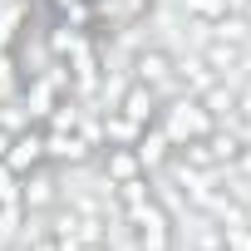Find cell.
<instances>
[{"label":"cell","instance_id":"2","mask_svg":"<svg viewBox=\"0 0 251 251\" xmlns=\"http://www.w3.org/2000/svg\"><path fill=\"white\" fill-rule=\"evenodd\" d=\"M128 79H133V84H148L158 99H173V94H177L173 54H168L163 45H143V50H133V59H128Z\"/></svg>","mask_w":251,"mask_h":251},{"label":"cell","instance_id":"9","mask_svg":"<svg viewBox=\"0 0 251 251\" xmlns=\"http://www.w3.org/2000/svg\"><path fill=\"white\" fill-rule=\"evenodd\" d=\"M133 153H138V163H143V173H158L168 158H173V138L163 133V123L153 118L148 128L138 133V143H133Z\"/></svg>","mask_w":251,"mask_h":251},{"label":"cell","instance_id":"8","mask_svg":"<svg viewBox=\"0 0 251 251\" xmlns=\"http://www.w3.org/2000/svg\"><path fill=\"white\" fill-rule=\"evenodd\" d=\"M158 108H163V99H158L148 84H133V79H128V89H123V99H118V113L133 118L138 128H148V123L158 118Z\"/></svg>","mask_w":251,"mask_h":251},{"label":"cell","instance_id":"10","mask_svg":"<svg viewBox=\"0 0 251 251\" xmlns=\"http://www.w3.org/2000/svg\"><path fill=\"white\" fill-rule=\"evenodd\" d=\"M99 168H103V187H108V192H113L118 182H128V177L143 173V163H138L133 148H108V153L99 158Z\"/></svg>","mask_w":251,"mask_h":251},{"label":"cell","instance_id":"7","mask_svg":"<svg viewBox=\"0 0 251 251\" xmlns=\"http://www.w3.org/2000/svg\"><path fill=\"white\" fill-rule=\"evenodd\" d=\"M173 79H177V94H192V99L217 84V74L207 69L202 54H173Z\"/></svg>","mask_w":251,"mask_h":251},{"label":"cell","instance_id":"12","mask_svg":"<svg viewBox=\"0 0 251 251\" xmlns=\"http://www.w3.org/2000/svg\"><path fill=\"white\" fill-rule=\"evenodd\" d=\"M138 133H143V128H138L133 118H123L118 108H113V113H103V143H108V148H133V143H138Z\"/></svg>","mask_w":251,"mask_h":251},{"label":"cell","instance_id":"6","mask_svg":"<svg viewBox=\"0 0 251 251\" xmlns=\"http://www.w3.org/2000/svg\"><path fill=\"white\" fill-rule=\"evenodd\" d=\"M5 163H10V173H30V168H40L45 163V128H20L15 138H10V153H5Z\"/></svg>","mask_w":251,"mask_h":251},{"label":"cell","instance_id":"14","mask_svg":"<svg viewBox=\"0 0 251 251\" xmlns=\"http://www.w3.org/2000/svg\"><path fill=\"white\" fill-rule=\"evenodd\" d=\"M177 5H182L187 20H197V30H207V25H217L226 15V0H177Z\"/></svg>","mask_w":251,"mask_h":251},{"label":"cell","instance_id":"16","mask_svg":"<svg viewBox=\"0 0 251 251\" xmlns=\"http://www.w3.org/2000/svg\"><path fill=\"white\" fill-rule=\"evenodd\" d=\"M20 197V173H10V163H0V202Z\"/></svg>","mask_w":251,"mask_h":251},{"label":"cell","instance_id":"18","mask_svg":"<svg viewBox=\"0 0 251 251\" xmlns=\"http://www.w3.org/2000/svg\"><path fill=\"white\" fill-rule=\"evenodd\" d=\"M20 128H5V123H0V163H5V153H10V138H15Z\"/></svg>","mask_w":251,"mask_h":251},{"label":"cell","instance_id":"11","mask_svg":"<svg viewBox=\"0 0 251 251\" xmlns=\"http://www.w3.org/2000/svg\"><path fill=\"white\" fill-rule=\"evenodd\" d=\"M197 103L212 113V123H226L231 113H236V84H226V79H217L212 89H202L197 94Z\"/></svg>","mask_w":251,"mask_h":251},{"label":"cell","instance_id":"19","mask_svg":"<svg viewBox=\"0 0 251 251\" xmlns=\"http://www.w3.org/2000/svg\"><path fill=\"white\" fill-rule=\"evenodd\" d=\"M79 251H113V246H108V241H84Z\"/></svg>","mask_w":251,"mask_h":251},{"label":"cell","instance_id":"3","mask_svg":"<svg viewBox=\"0 0 251 251\" xmlns=\"http://www.w3.org/2000/svg\"><path fill=\"white\" fill-rule=\"evenodd\" d=\"M99 153L79 138V128H45V163H69V168H84V163H94Z\"/></svg>","mask_w":251,"mask_h":251},{"label":"cell","instance_id":"15","mask_svg":"<svg viewBox=\"0 0 251 251\" xmlns=\"http://www.w3.org/2000/svg\"><path fill=\"white\" fill-rule=\"evenodd\" d=\"M226 231V251H251V222H241V226H222Z\"/></svg>","mask_w":251,"mask_h":251},{"label":"cell","instance_id":"4","mask_svg":"<svg viewBox=\"0 0 251 251\" xmlns=\"http://www.w3.org/2000/svg\"><path fill=\"white\" fill-rule=\"evenodd\" d=\"M197 54L207 59V69H212L217 79H226L231 69H241V54H246V45H241V40H226V35H217V30H207Z\"/></svg>","mask_w":251,"mask_h":251},{"label":"cell","instance_id":"5","mask_svg":"<svg viewBox=\"0 0 251 251\" xmlns=\"http://www.w3.org/2000/svg\"><path fill=\"white\" fill-rule=\"evenodd\" d=\"M20 202H25V212H50L54 202H59V177L40 163V168H30L25 177H20Z\"/></svg>","mask_w":251,"mask_h":251},{"label":"cell","instance_id":"13","mask_svg":"<svg viewBox=\"0 0 251 251\" xmlns=\"http://www.w3.org/2000/svg\"><path fill=\"white\" fill-rule=\"evenodd\" d=\"M192 251H226V231L197 212V226H192Z\"/></svg>","mask_w":251,"mask_h":251},{"label":"cell","instance_id":"17","mask_svg":"<svg viewBox=\"0 0 251 251\" xmlns=\"http://www.w3.org/2000/svg\"><path fill=\"white\" fill-rule=\"evenodd\" d=\"M25 251H59V246H54V236H50V231H45V236H35V241H30V246H25Z\"/></svg>","mask_w":251,"mask_h":251},{"label":"cell","instance_id":"20","mask_svg":"<svg viewBox=\"0 0 251 251\" xmlns=\"http://www.w3.org/2000/svg\"><path fill=\"white\" fill-rule=\"evenodd\" d=\"M241 74H246V84H251V45H246V54H241Z\"/></svg>","mask_w":251,"mask_h":251},{"label":"cell","instance_id":"1","mask_svg":"<svg viewBox=\"0 0 251 251\" xmlns=\"http://www.w3.org/2000/svg\"><path fill=\"white\" fill-rule=\"evenodd\" d=\"M158 123H163V133L173 138V148H182V143H192V138L212 133V113H207L192 94H173V99H163Z\"/></svg>","mask_w":251,"mask_h":251}]
</instances>
